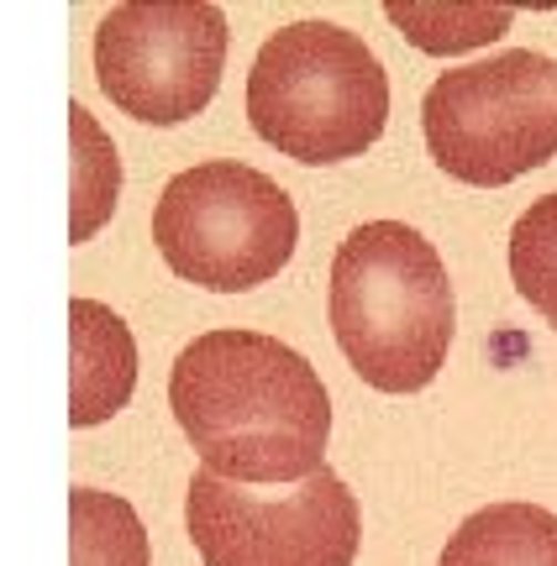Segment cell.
<instances>
[{
	"label": "cell",
	"instance_id": "obj_2",
	"mask_svg": "<svg viewBox=\"0 0 557 566\" xmlns=\"http://www.w3.org/2000/svg\"><path fill=\"white\" fill-rule=\"evenodd\" d=\"M457 304L436 247L405 221H363L331 258V336L379 394H421L453 346Z\"/></svg>",
	"mask_w": 557,
	"mask_h": 566
},
{
	"label": "cell",
	"instance_id": "obj_12",
	"mask_svg": "<svg viewBox=\"0 0 557 566\" xmlns=\"http://www.w3.org/2000/svg\"><path fill=\"white\" fill-rule=\"evenodd\" d=\"M384 17L426 53H463L510 27L505 6H384Z\"/></svg>",
	"mask_w": 557,
	"mask_h": 566
},
{
	"label": "cell",
	"instance_id": "obj_8",
	"mask_svg": "<svg viewBox=\"0 0 557 566\" xmlns=\"http://www.w3.org/2000/svg\"><path fill=\"white\" fill-rule=\"evenodd\" d=\"M69 346H74V384H69V424L90 430L122 415L137 388V342L122 315L95 300H69Z\"/></svg>",
	"mask_w": 557,
	"mask_h": 566
},
{
	"label": "cell",
	"instance_id": "obj_11",
	"mask_svg": "<svg viewBox=\"0 0 557 566\" xmlns=\"http://www.w3.org/2000/svg\"><path fill=\"white\" fill-rule=\"evenodd\" d=\"M510 283L557 331V195H541L510 226Z\"/></svg>",
	"mask_w": 557,
	"mask_h": 566
},
{
	"label": "cell",
	"instance_id": "obj_1",
	"mask_svg": "<svg viewBox=\"0 0 557 566\" xmlns=\"http://www.w3.org/2000/svg\"><path fill=\"white\" fill-rule=\"evenodd\" d=\"M168 409L210 478L306 483L327 467L331 399L316 367L264 331H206L174 357Z\"/></svg>",
	"mask_w": 557,
	"mask_h": 566
},
{
	"label": "cell",
	"instance_id": "obj_13",
	"mask_svg": "<svg viewBox=\"0 0 557 566\" xmlns=\"http://www.w3.org/2000/svg\"><path fill=\"white\" fill-rule=\"evenodd\" d=\"M69 126L80 137V210H74V242H90V231L116 210V189H122V168H116V147L95 132L84 105H69Z\"/></svg>",
	"mask_w": 557,
	"mask_h": 566
},
{
	"label": "cell",
	"instance_id": "obj_5",
	"mask_svg": "<svg viewBox=\"0 0 557 566\" xmlns=\"http://www.w3.org/2000/svg\"><path fill=\"white\" fill-rule=\"evenodd\" d=\"M436 168L474 189L516 184L557 158V59L510 48L436 74L421 101Z\"/></svg>",
	"mask_w": 557,
	"mask_h": 566
},
{
	"label": "cell",
	"instance_id": "obj_10",
	"mask_svg": "<svg viewBox=\"0 0 557 566\" xmlns=\"http://www.w3.org/2000/svg\"><path fill=\"white\" fill-rule=\"evenodd\" d=\"M69 562L147 566V530L137 509L101 488H69Z\"/></svg>",
	"mask_w": 557,
	"mask_h": 566
},
{
	"label": "cell",
	"instance_id": "obj_6",
	"mask_svg": "<svg viewBox=\"0 0 557 566\" xmlns=\"http://www.w3.org/2000/svg\"><path fill=\"white\" fill-rule=\"evenodd\" d=\"M185 525L206 566H352L363 541L358 499L331 467L285 493H252L200 467Z\"/></svg>",
	"mask_w": 557,
	"mask_h": 566
},
{
	"label": "cell",
	"instance_id": "obj_4",
	"mask_svg": "<svg viewBox=\"0 0 557 566\" xmlns=\"http://www.w3.org/2000/svg\"><path fill=\"white\" fill-rule=\"evenodd\" d=\"M153 242L195 289L248 294L285 273L300 242V216L285 189L237 158L195 163L164 184L153 205Z\"/></svg>",
	"mask_w": 557,
	"mask_h": 566
},
{
	"label": "cell",
	"instance_id": "obj_7",
	"mask_svg": "<svg viewBox=\"0 0 557 566\" xmlns=\"http://www.w3.org/2000/svg\"><path fill=\"white\" fill-rule=\"evenodd\" d=\"M227 11L210 0H132L95 32V80L132 122L179 126L216 101Z\"/></svg>",
	"mask_w": 557,
	"mask_h": 566
},
{
	"label": "cell",
	"instance_id": "obj_9",
	"mask_svg": "<svg viewBox=\"0 0 557 566\" xmlns=\"http://www.w3.org/2000/svg\"><path fill=\"white\" fill-rule=\"evenodd\" d=\"M436 566H557V514L541 504H489L447 535Z\"/></svg>",
	"mask_w": 557,
	"mask_h": 566
},
{
	"label": "cell",
	"instance_id": "obj_3",
	"mask_svg": "<svg viewBox=\"0 0 557 566\" xmlns=\"http://www.w3.org/2000/svg\"><path fill=\"white\" fill-rule=\"evenodd\" d=\"M248 122L295 163L363 158L390 122V74L348 27L289 21L252 59Z\"/></svg>",
	"mask_w": 557,
	"mask_h": 566
}]
</instances>
